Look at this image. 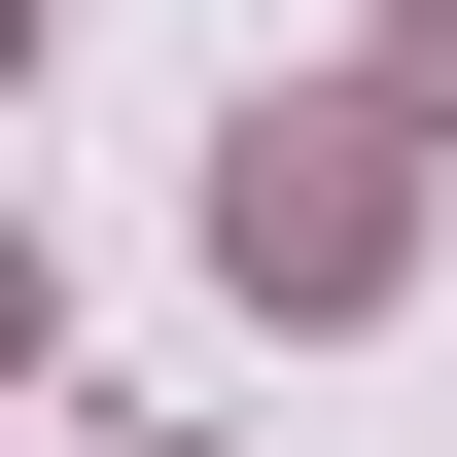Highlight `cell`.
I'll return each mask as SVG.
<instances>
[{
	"instance_id": "7a4b0ae2",
	"label": "cell",
	"mask_w": 457,
	"mask_h": 457,
	"mask_svg": "<svg viewBox=\"0 0 457 457\" xmlns=\"http://www.w3.org/2000/svg\"><path fill=\"white\" fill-rule=\"evenodd\" d=\"M387 106H422V141H457V0H387Z\"/></svg>"
},
{
	"instance_id": "6da1fadb",
	"label": "cell",
	"mask_w": 457,
	"mask_h": 457,
	"mask_svg": "<svg viewBox=\"0 0 457 457\" xmlns=\"http://www.w3.org/2000/svg\"><path fill=\"white\" fill-rule=\"evenodd\" d=\"M422 106H246V176H212V246H246V282H282V317H387V246H422V176H387Z\"/></svg>"
}]
</instances>
